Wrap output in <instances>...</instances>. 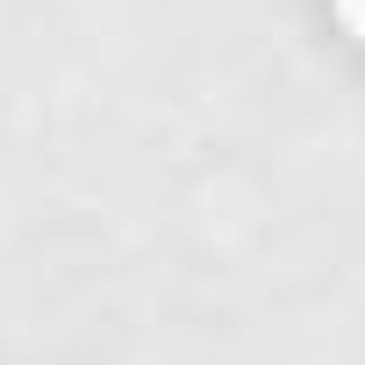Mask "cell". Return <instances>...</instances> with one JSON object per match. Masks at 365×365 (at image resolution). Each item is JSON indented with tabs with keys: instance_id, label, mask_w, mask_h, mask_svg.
Wrapping results in <instances>:
<instances>
[{
	"instance_id": "obj_1",
	"label": "cell",
	"mask_w": 365,
	"mask_h": 365,
	"mask_svg": "<svg viewBox=\"0 0 365 365\" xmlns=\"http://www.w3.org/2000/svg\"><path fill=\"white\" fill-rule=\"evenodd\" d=\"M336 22H344V29L365 43V0H336Z\"/></svg>"
}]
</instances>
